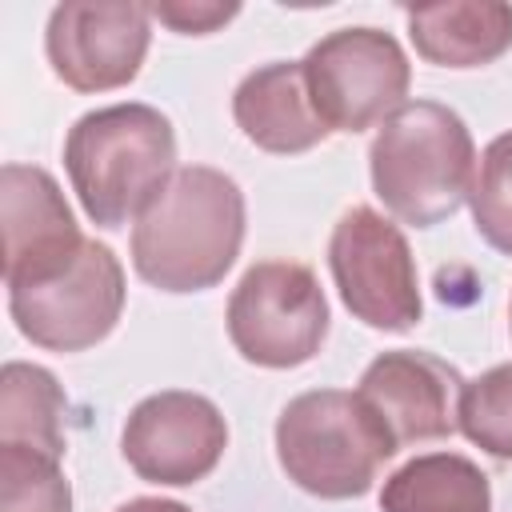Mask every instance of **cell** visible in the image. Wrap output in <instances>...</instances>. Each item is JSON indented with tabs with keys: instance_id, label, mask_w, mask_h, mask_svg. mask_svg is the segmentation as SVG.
Segmentation results:
<instances>
[{
	"instance_id": "14",
	"label": "cell",
	"mask_w": 512,
	"mask_h": 512,
	"mask_svg": "<svg viewBox=\"0 0 512 512\" xmlns=\"http://www.w3.org/2000/svg\"><path fill=\"white\" fill-rule=\"evenodd\" d=\"M416 52L436 68H484L512 48V4L448 0L404 8Z\"/></svg>"
},
{
	"instance_id": "1",
	"label": "cell",
	"mask_w": 512,
	"mask_h": 512,
	"mask_svg": "<svg viewBox=\"0 0 512 512\" xmlns=\"http://www.w3.org/2000/svg\"><path fill=\"white\" fill-rule=\"evenodd\" d=\"M244 244V192L208 164H184L132 224V268L160 292L216 288Z\"/></svg>"
},
{
	"instance_id": "12",
	"label": "cell",
	"mask_w": 512,
	"mask_h": 512,
	"mask_svg": "<svg viewBox=\"0 0 512 512\" xmlns=\"http://www.w3.org/2000/svg\"><path fill=\"white\" fill-rule=\"evenodd\" d=\"M460 392L464 376L448 360L420 348L380 352L356 384L360 404L372 412V420L384 428L396 452L404 444L444 440L460 432Z\"/></svg>"
},
{
	"instance_id": "10",
	"label": "cell",
	"mask_w": 512,
	"mask_h": 512,
	"mask_svg": "<svg viewBox=\"0 0 512 512\" xmlns=\"http://www.w3.org/2000/svg\"><path fill=\"white\" fill-rule=\"evenodd\" d=\"M228 448V424L220 408L184 388L144 396L120 432V452L128 468L164 488H188L204 480Z\"/></svg>"
},
{
	"instance_id": "20",
	"label": "cell",
	"mask_w": 512,
	"mask_h": 512,
	"mask_svg": "<svg viewBox=\"0 0 512 512\" xmlns=\"http://www.w3.org/2000/svg\"><path fill=\"white\" fill-rule=\"evenodd\" d=\"M152 16L160 24H168L172 32H184V36H208L216 32L220 24H228L240 4H192V0H176V4H148Z\"/></svg>"
},
{
	"instance_id": "13",
	"label": "cell",
	"mask_w": 512,
	"mask_h": 512,
	"mask_svg": "<svg viewBox=\"0 0 512 512\" xmlns=\"http://www.w3.org/2000/svg\"><path fill=\"white\" fill-rule=\"evenodd\" d=\"M236 128L272 156H296L316 148L328 128L312 108L300 60H272L252 68L232 92Z\"/></svg>"
},
{
	"instance_id": "16",
	"label": "cell",
	"mask_w": 512,
	"mask_h": 512,
	"mask_svg": "<svg viewBox=\"0 0 512 512\" xmlns=\"http://www.w3.org/2000/svg\"><path fill=\"white\" fill-rule=\"evenodd\" d=\"M68 396L40 364L8 360L0 372V444H28L64 456Z\"/></svg>"
},
{
	"instance_id": "22",
	"label": "cell",
	"mask_w": 512,
	"mask_h": 512,
	"mask_svg": "<svg viewBox=\"0 0 512 512\" xmlns=\"http://www.w3.org/2000/svg\"><path fill=\"white\" fill-rule=\"evenodd\" d=\"M508 324H512V304H508Z\"/></svg>"
},
{
	"instance_id": "3",
	"label": "cell",
	"mask_w": 512,
	"mask_h": 512,
	"mask_svg": "<svg viewBox=\"0 0 512 512\" xmlns=\"http://www.w3.org/2000/svg\"><path fill=\"white\" fill-rule=\"evenodd\" d=\"M372 192L412 224L432 228L460 212L476 180V144L460 112L436 100H404L372 136Z\"/></svg>"
},
{
	"instance_id": "7",
	"label": "cell",
	"mask_w": 512,
	"mask_h": 512,
	"mask_svg": "<svg viewBox=\"0 0 512 512\" xmlns=\"http://www.w3.org/2000/svg\"><path fill=\"white\" fill-rule=\"evenodd\" d=\"M328 272L344 308L376 332H408L420 324V276L404 232L376 208H348L328 240Z\"/></svg>"
},
{
	"instance_id": "18",
	"label": "cell",
	"mask_w": 512,
	"mask_h": 512,
	"mask_svg": "<svg viewBox=\"0 0 512 512\" xmlns=\"http://www.w3.org/2000/svg\"><path fill=\"white\" fill-rule=\"evenodd\" d=\"M460 432L496 460H512V364H496L460 392Z\"/></svg>"
},
{
	"instance_id": "8",
	"label": "cell",
	"mask_w": 512,
	"mask_h": 512,
	"mask_svg": "<svg viewBox=\"0 0 512 512\" xmlns=\"http://www.w3.org/2000/svg\"><path fill=\"white\" fill-rule=\"evenodd\" d=\"M124 268L100 240H84L72 268L36 288H12L8 312L24 340L48 352H84L100 344L124 312Z\"/></svg>"
},
{
	"instance_id": "11",
	"label": "cell",
	"mask_w": 512,
	"mask_h": 512,
	"mask_svg": "<svg viewBox=\"0 0 512 512\" xmlns=\"http://www.w3.org/2000/svg\"><path fill=\"white\" fill-rule=\"evenodd\" d=\"M0 228H4V284L36 288L72 268L84 248L80 224L52 180L36 164L0 168Z\"/></svg>"
},
{
	"instance_id": "4",
	"label": "cell",
	"mask_w": 512,
	"mask_h": 512,
	"mask_svg": "<svg viewBox=\"0 0 512 512\" xmlns=\"http://www.w3.org/2000/svg\"><path fill=\"white\" fill-rule=\"evenodd\" d=\"M388 456H396V448L356 392L312 388L276 416V460L308 496H364Z\"/></svg>"
},
{
	"instance_id": "9",
	"label": "cell",
	"mask_w": 512,
	"mask_h": 512,
	"mask_svg": "<svg viewBox=\"0 0 512 512\" xmlns=\"http://www.w3.org/2000/svg\"><path fill=\"white\" fill-rule=\"evenodd\" d=\"M152 44V8L148 4H96L68 0L56 4L44 28V52L72 92H112L140 76V64Z\"/></svg>"
},
{
	"instance_id": "15",
	"label": "cell",
	"mask_w": 512,
	"mask_h": 512,
	"mask_svg": "<svg viewBox=\"0 0 512 512\" xmlns=\"http://www.w3.org/2000/svg\"><path fill=\"white\" fill-rule=\"evenodd\" d=\"M380 512H492V484L460 452H424L384 480Z\"/></svg>"
},
{
	"instance_id": "17",
	"label": "cell",
	"mask_w": 512,
	"mask_h": 512,
	"mask_svg": "<svg viewBox=\"0 0 512 512\" xmlns=\"http://www.w3.org/2000/svg\"><path fill=\"white\" fill-rule=\"evenodd\" d=\"M0 512H72V484L60 456L0 444Z\"/></svg>"
},
{
	"instance_id": "6",
	"label": "cell",
	"mask_w": 512,
	"mask_h": 512,
	"mask_svg": "<svg viewBox=\"0 0 512 512\" xmlns=\"http://www.w3.org/2000/svg\"><path fill=\"white\" fill-rule=\"evenodd\" d=\"M316 116L328 132H364L384 124L408 96L412 64L392 32L336 28L320 36L300 60Z\"/></svg>"
},
{
	"instance_id": "19",
	"label": "cell",
	"mask_w": 512,
	"mask_h": 512,
	"mask_svg": "<svg viewBox=\"0 0 512 512\" xmlns=\"http://www.w3.org/2000/svg\"><path fill=\"white\" fill-rule=\"evenodd\" d=\"M468 204H472L476 232L496 252L512 256V132H500L480 152Z\"/></svg>"
},
{
	"instance_id": "21",
	"label": "cell",
	"mask_w": 512,
	"mask_h": 512,
	"mask_svg": "<svg viewBox=\"0 0 512 512\" xmlns=\"http://www.w3.org/2000/svg\"><path fill=\"white\" fill-rule=\"evenodd\" d=\"M116 512H192V508L180 500H164V496H132Z\"/></svg>"
},
{
	"instance_id": "2",
	"label": "cell",
	"mask_w": 512,
	"mask_h": 512,
	"mask_svg": "<svg viewBox=\"0 0 512 512\" xmlns=\"http://www.w3.org/2000/svg\"><path fill=\"white\" fill-rule=\"evenodd\" d=\"M64 168L96 228H124L176 172L172 120L140 100L84 112L64 136Z\"/></svg>"
},
{
	"instance_id": "5",
	"label": "cell",
	"mask_w": 512,
	"mask_h": 512,
	"mask_svg": "<svg viewBox=\"0 0 512 512\" xmlns=\"http://www.w3.org/2000/svg\"><path fill=\"white\" fill-rule=\"evenodd\" d=\"M228 340L256 368H300L328 336V300L308 264L260 260L228 296Z\"/></svg>"
}]
</instances>
